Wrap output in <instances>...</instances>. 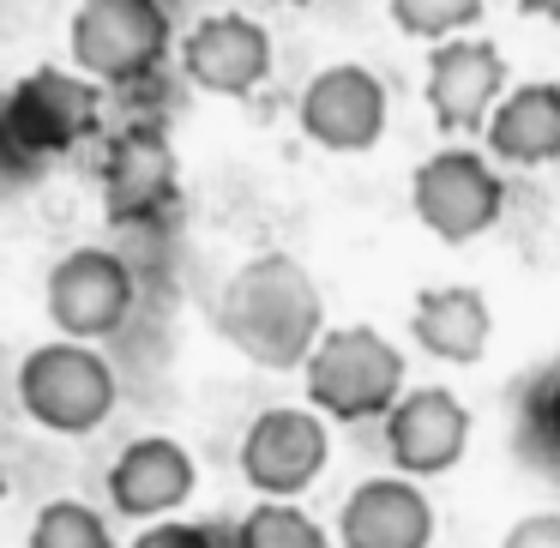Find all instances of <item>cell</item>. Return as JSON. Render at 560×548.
Returning a JSON list of instances; mask_svg holds the SVG:
<instances>
[{
	"instance_id": "cell-1",
	"label": "cell",
	"mask_w": 560,
	"mask_h": 548,
	"mask_svg": "<svg viewBox=\"0 0 560 548\" xmlns=\"http://www.w3.org/2000/svg\"><path fill=\"white\" fill-rule=\"evenodd\" d=\"M218 331L223 343H235L259 368H278V374L302 368L307 350L319 343V331H326L319 283L290 254L247 259V266L230 271V283L218 295Z\"/></svg>"
},
{
	"instance_id": "cell-2",
	"label": "cell",
	"mask_w": 560,
	"mask_h": 548,
	"mask_svg": "<svg viewBox=\"0 0 560 548\" xmlns=\"http://www.w3.org/2000/svg\"><path fill=\"white\" fill-rule=\"evenodd\" d=\"M302 380H307V404H319V416L368 422V416H386L392 398L404 392V355L374 326H331L307 350Z\"/></svg>"
},
{
	"instance_id": "cell-3",
	"label": "cell",
	"mask_w": 560,
	"mask_h": 548,
	"mask_svg": "<svg viewBox=\"0 0 560 548\" xmlns=\"http://www.w3.org/2000/svg\"><path fill=\"white\" fill-rule=\"evenodd\" d=\"M73 67L97 85H133L151 67H163L175 43L163 0H79L73 13Z\"/></svg>"
},
{
	"instance_id": "cell-4",
	"label": "cell",
	"mask_w": 560,
	"mask_h": 548,
	"mask_svg": "<svg viewBox=\"0 0 560 548\" xmlns=\"http://www.w3.org/2000/svg\"><path fill=\"white\" fill-rule=\"evenodd\" d=\"M19 404L55 434H91L115 410V368L91 338H55L19 362Z\"/></svg>"
},
{
	"instance_id": "cell-5",
	"label": "cell",
	"mask_w": 560,
	"mask_h": 548,
	"mask_svg": "<svg viewBox=\"0 0 560 548\" xmlns=\"http://www.w3.org/2000/svg\"><path fill=\"white\" fill-rule=\"evenodd\" d=\"M97 127V79L37 67L0 97V163H37Z\"/></svg>"
},
{
	"instance_id": "cell-6",
	"label": "cell",
	"mask_w": 560,
	"mask_h": 548,
	"mask_svg": "<svg viewBox=\"0 0 560 548\" xmlns=\"http://www.w3.org/2000/svg\"><path fill=\"white\" fill-rule=\"evenodd\" d=\"M410 206L416 223L440 242H476L500 223L506 211V175L470 145H440L428 163H416L410 175Z\"/></svg>"
},
{
	"instance_id": "cell-7",
	"label": "cell",
	"mask_w": 560,
	"mask_h": 548,
	"mask_svg": "<svg viewBox=\"0 0 560 548\" xmlns=\"http://www.w3.org/2000/svg\"><path fill=\"white\" fill-rule=\"evenodd\" d=\"M326 458H331V434L319 422V410H302V404H271L242 434V476L271 500H290L307 482H319Z\"/></svg>"
},
{
	"instance_id": "cell-8",
	"label": "cell",
	"mask_w": 560,
	"mask_h": 548,
	"mask_svg": "<svg viewBox=\"0 0 560 548\" xmlns=\"http://www.w3.org/2000/svg\"><path fill=\"white\" fill-rule=\"evenodd\" d=\"M43 302L61 338H109L133 307V271L109 247H73L67 259H55Z\"/></svg>"
},
{
	"instance_id": "cell-9",
	"label": "cell",
	"mask_w": 560,
	"mask_h": 548,
	"mask_svg": "<svg viewBox=\"0 0 560 548\" xmlns=\"http://www.w3.org/2000/svg\"><path fill=\"white\" fill-rule=\"evenodd\" d=\"M302 133L326 151H374L380 133H386V85L380 73H368L362 61H338V67H319L307 79L302 103Z\"/></svg>"
},
{
	"instance_id": "cell-10",
	"label": "cell",
	"mask_w": 560,
	"mask_h": 548,
	"mask_svg": "<svg viewBox=\"0 0 560 548\" xmlns=\"http://www.w3.org/2000/svg\"><path fill=\"white\" fill-rule=\"evenodd\" d=\"M500 91H506V55H500V43L470 37V31L434 43L422 97H428V115H434L440 133H476L488 121V109L500 103Z\"/></svg>"
},
{
	"instance_id": "cell-11",
	"label": "cell",
	"mask_w": 560,
	"mask_h": 548,
	"mask_svg": "<svg viewBox=\"0 0 560 548\" xmlns=\"http://www.w3.org/2000/svg\"><path fill=\"white\" fill-rule=\"evenodd\" d=\"M380 422H386V452L404 476H440L464 458V446H470V410H464L458 392H446V386L398 392Z\"/></svg>"
},
{
	"instance_id": "cell-12",
	"label": "cell",
	"mask_w": 560,
	"mask_h": 548,
	"mask_svg": "<svg viewBox=\"0 0 560 548\" xmlns=\"http://www.w3.org/2000/svg\"><path fill=\"white\" fill-rule=\"evenodd\" d=\"M182 73L211 97H247L271 73V31L247 13H211L182 37Z\"/></svg>"
},
{
	"instance_id": "cell-13",
	"label": "cell",
	"mask_w": 560,
	"mask_h": 548,
	"mask_svg": "<svg viewBox=\"0 0 560 548\" xmlns=\"http://www.w3.org/2000/svg\"><path fill=\"white\" fill-rule=\"evenodd\" d=\"M194 482H199V464L175 434H139L109 464V500L127 518H170L194 494Z\"/></svg>"
},
{
	"instance_id": "cell-14",
	"label": "cell",
	"mask_w": 560,
	"mask_h": 548,
	"mask_svg": "<svg viewBox=\"0 0 560 548\" xmlns=\"http://www.w3.org/2000/svg\"><path fill=\"white\" fill-rule=\"evenodd\" d=\"M338 536H343V548H428L434 506L416 488V476H368L343 500Z\"/></svg>"
},
{
	"instance_id": "cell-15",
	"label": "cell",
	"mask_w": 560,
	"mask_h": 548,
	"mask_svg": "<svg viewBox=\"0 0 560 548\" xmlns=\"http://www.w3.org/2000/svg\"><path fill=\"white\" fill-rule=\"evenodd\" d=\"M410 338L434 362H458V368L482 362L488 338H494L488 295L476 283H434V290H422L410 307Z\"/></svg>"
},
{
	"instance_id": "cell-16",
	"label": "cell",
	"mask_w": 560,
	"mask_h": 548,
	"mask_svg": "<svg viewBox=\"0 0 560 548\" xmlns=\"http://www.w3.org/2000/svg\"><path fill=\"white\" fill-rule=\"evenodd\" d=\"M488 151L494 163L512 170H542L560 158V85L536 79V85L500 91V103L488 109Z\"/></svg>"
},
{
	"instance_id": "cell-17",
	"label": "cell",
	"mask_w": 560,
	"mask_h": 548,
	"mask_svg": "<svg viewBox=\"0 0 560 548\" xmlns=\"http://www.w3.org/2000/svg\"><path fill=\"white\" fill-rule=\"evenodd\" d=\"M175 187V158L163 139L151 133H127L115 145V163H109V206L115 218H139V211L163 206Z\"/></svg>"
},
{
	"instance_id": "cell-18",
	"label": "cell",
	"mask_w": 560,
	"mask_h": 548,
	"mask_svg": "<svg viewBox=\"0 0 560 548\" xmlns=\"http://www.w3.org/2000/svg\"><path fill=\"white\" fill-rule=\"evenodd\" d=\"M235 548H331L326 524L307 518L295 500H259L242 524H235Z\"/></svg>"
},
{
	"instance_id": "cell-19",
	"label": "cell",
	"mask_w": 560,
	"mask_h": 548,
	"mask_svg": "<svg viewBox=\"0 0 560 548\" xmlns=\"http://www.w3.org/2000/svg\"><path fill=\"white\" fill-rule=\"evenodd\" d=\"M31 548H115L109 518L85 500H49L31 518Z\"/></svg>"
},
{
	"instance_id": "cell-20",
	"label": "cell",
	"mask_w": 560,
	"mask_h": 548,
	"mask_svg": "<svg viewBox=\"0 0 560 548\" xmlns=\"http://www.w3.org/2000/svg\"><path fill=\"white\" fill-rule=\"evenodd\" d=\"M524 452L548 470H560V362L524 386Z\"/></svg>"
},
{
	"instance_id": "cell-21",
	"label": "cell",
	"mask_w": 560,
	"mask_h": 548,
	"mask_svg": "<svg viewBox=\"0 0 560 548\" xmlns=\"http://www.w3.org/2000/svg\"><path fill=\"white\" fill-rule=\"evenodd\" d=\"M392 19H398L404 37L422 43H446L482 19V0H392Z\"/></svg>"
},
{
	"instance_id": "cell-22",
	"label": "cell",
	"mask_w": 560,
	"mask_h": 548,
	"mask_svg": "<svg viewBox=\"0 0 560 548\" xmlns=\"http://www.w3.org/2000/svg\"><path fill=\"white\" fill-rule=\"evenodd\" d=\"M133 548H218V536L206 530V524H187V518H158L139 530Z\"/></svg>"
},
{
	"instance_id": "cell-23",
	"label": "cell",
	"mask_w": 560,
	"mask_h": 548,
	"mask_svg": "<svg viewBox=\"0 0 560 548\" xmlns=\"http://www.w3.org/2000/svg\"><path fill=\"white\" fill-rule=\"evenodd\" d=\"M500 548H560V512H530V518H518Z\"/></svg>"
},
{
	"instance_id": "cell-24",
	"label": "cell",
	"mask_w": 560,
	"mask_h": 548,
	"mask_svg": "<svg viewBox=\"0 0 560 548\" xmlns=\"http://www.w3.org/2000/svg\"><path fill=\"white\" fill-rule=\"evenodd\" d=\"M518 13H530V19H555V25H560V0H518Z\"/></svg>"
},
{
	"instance_id": "cell-25",
	"label": "cell",
	"mask_w": 560,
	"mask_h": 548,
	"mask_svg": "<svg viewBox=\"0 0 560 548\" xmlns=\"http://www.w3.org/2000/svg\"><path fill=\"white\" fill-rule=\"evenodd\" d=\"M0 500H7V470H0Z\"/></svg>"
}]
</instances>
